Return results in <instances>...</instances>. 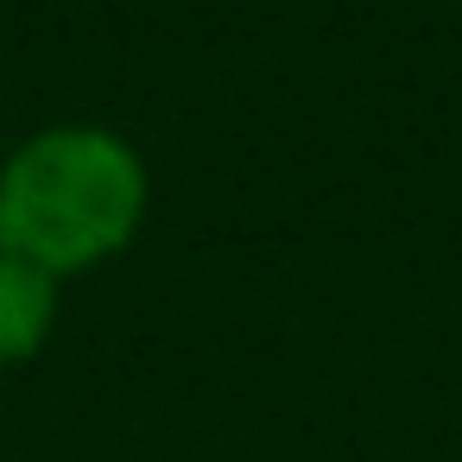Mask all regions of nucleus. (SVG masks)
Wrapping results in <instances>:
<instances>
[{
	"label": "nucleus",
	"mask_w": 462,
	"mask_h": 462,
	"mask_svg": "<svg viewBox=\"0 0 462 462\" xmlns=\"http://www.w3.org/2000/svg\"><path fill=\"white\" fill-rule=\"evenodd\" d=\"M152 209L140 146L96 121H58L0 159V247L77 279L134 247Z\"/></svg>",
	"instance_id": "nucleus-1"
},
{
	"label": "nucleus",
	"mask_w": 462,
	"mask_h": 462,
	"mask_svg": "<svg viewBox=\"0 0 462 462\" xmlns=\"http://www.w3.org/2000/svg\"><path fill=\"white\" fill-rule=\"evenodd\" d=\"M58 291H64V279H51L39 260L14 254V247H0V367H20L51 342Z\"/></svg>",
	"instance_id": "nucleus-2"
}]
</instances>
